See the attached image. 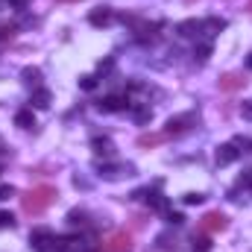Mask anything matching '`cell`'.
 <instances>
[{
	"instance_id": "obj_36",
	"label": "cell",
	"mask_w": 252,
	"mask_h": 252,
	"mask_svg": "<svg viewBox=\"0 0 252 252\" xmlns=\"http://www.w3.org/2000/svg\"><path fill=\"white\" fill-rule=\"evenodd\" d=\"M0 150H3V147H0Z\"/></svg>"
},
{
	"instance_id": "obj_10",
	"label": "cell",
	"mask_w": 252,
	"mask_h": 252,
	"mask_svg": "<svg viewBox=\"0 0 252 252\" xmlns=\"http://www.w3.org/2000/svg\"><path fill=\"white\" fill-rule=\"evenodd\" d=\"M244 76L241 73H223L220 76V91H238V88H244Z\"/></svg>"
},
{
	"instance_id": "obj_9",
	"label": "cell",
	"mask_w": 252,
	"mask_h": 252,
	"mask_svg": "<svg viewBox=\"0 0 252 252\" xmlns=\"http://www.w3.org/2000/svg\"><path fill=\"white\" fill-rule=\"evenodd\" d=\"M112 18H115V15H112V9H109V6H100V9H94V12L88 15V21H91L94 27H109V24H112Z\"/></svg>"
},
{
	"instance_id": "obj_26",
	"label": "cell",
	"mask_w": 252,
	"mask_h": 252,
	"mask_svg": "<svg viewBox=\"0 0 252 252\" xmlns=\"http://www.w3.org/2000/svg\"><path fill=\"white\" fill-rule=\"evenodd\" d=\"M79 88H82V91H94V88H97V76H82V79H79Z\"/></svg>"
},
{
	"instance_id": "obj_34",
	"label": "cell",
	"mask_w": 252,
	"mask_h": 252,
	"mask_svg": "<svg viewBox=\"0 0 252 252\" xmlns=\"http://www.w3.org/2000/svg\"><path fill=\"white\" fill-rule=\"evenodd\" d=\"M247 67H252V53H250V59H247Z\"/></svg>"
},
{
	"instance_id": "obj_16",
	"label": "cell",
	"mask_w": 252,
	"mask_h": 252,
	"mask_svg": "<svg viewBox=\"0 0 252 252\" xmlns=\"http://www.w3.org/2000/svg\"><path fill=\"white\" fill-rule=\"evenodd\" d=\"M15 126H21V129H32V126H35V115H32V109H21V112L15 115Z\"/></svg>"
},
{
	"instance_id": "obj_4",
	"label": "cell",
	"mask_w": 252,
	"mask_h": 252,
	"mask_svg": "<svg viewBox=\"0 0 252 252\" xmlns=\"http://www.w3.org/2000/svg\"><path fill=\"white\" fill-rule=\"evenodd\" d=\"M199 226H202V232H223V229L229 226V217L220 214V211H208Z\"/></svg>"
},
{
	"instance_id": "obj_3",
	"label": "cell",
	"mask_w": 252,
	"mask_h": 252,
	"mask_svg": "<svg viewBox=\"0 0 252 252\" xmlns=\"http://www.w3.org/2000/svg\"><path fill=\"white\" fill-rule=\"evenodd\" d=\"M196 121H199V118H196L193 112L176 115V118H170V121H167V129H164V132H167V138H170V135H182V132H188L190 126H196Z\"/></svg>"
},
{
	"instance_id": "obj_1",
	"label": "cell",
	"mask_w": 252,
	"mask_h": 252,
	"mask_svg": "<svg viewBox=\"0 0 252 252\" xmlns=\"http://www.w3.org/2000/svg\"><path fill=\"white\" fill-rule=\"evenodd\" d=\"M56 196H59V190L53 188V185H35V188H30L21 196V208L35 217V214H44L56 202Z\"/></svg>"
},
{
	"instance_id": "obj_14",
	"label": "cell",
	"mask_w": 252,
	"mask_h": 252,
	"mask_svg": "<svg viewBox=\"0 0 252 252\" xmlns=\"http://www.w3.org/2000/svg\"><path fill=\"white\" fill-rule=\"evenodd\" d=\"M50 100H53V97H50V91H47V88H35L30 103H32L35 109H47V106H50Z\"/></svg>"
},
{
	"instance_id": "obj_31",
	"label": "cell",
	"mask_w": 252,
	"mask_h": 252,
	"mask_svg": "<svg viewBox=\"0 0 252 252\" xmlns=\"http://www.w3.org/2000/svg\"><path fill=\"white\" fill-rule=\"evenodd\" d=\"M182 220H185V217H182V214H167V223H173V226H179V223H182Z\"/></svg>"
},
{
	"instance_id": "obj_29",
	"label": "cell",
	"mask_w": 252,
	"mask_h": 252,
	"mask_svg": "<svg viewBox=\"0 0 252 252\" xmlns=\"http://www.w3.org/2000/svg\"><path fill=\"white\" fill-rule=\"evenodd\" d=\"M12 193H15V188H12V185H3V188H0V199H9Z\"/></svg>"
},
{
	"instance_id": "obj_11",
	"label": "cell",
	"mask_w": 252,
	"mask_h": 252,
	"mask_svg": "<svg viewBox=\"0 0 252 252\" xmlns=\"http://www.w3.org/2000/svg\"><path fill=\"white\" fill-rule=\"evenodd\" d=\"M91 150H94V156H103V158H112L115 156V144L109 138H94L91 141Z\"/></svg>"
},
{
	"instance_id": "obj_18",
	"label": "cell",
	"mask_w": 252,
	"mask_h": 252,
	"mask_svg": "<svg viewBox=\"0 0 252 252\" xmlns=\"http://www.w3.org/2000/svg\"><path fill=\"white\" fill-rule=\"evenodd\" d=\"M21 79H24L27 85H38V82H41V70H38V67H24V70H21Z\"/></svg>"
},
{
	"instance_id": "obj_28",
	"label": "cell",
	"mask_w": 252,
	"mask_h": 252,
	"mask_svg": "<svg viewBox=\"0 0 252 252\" xmlns=\"http://www.w3.org/2000/svg\"><path fill=\"white\" fill-rule=\"evenodd\" d=\"M202 199H205L202 193H188V196H185V202H188V205H199Z\"/></svg>"
},
{
	"instance_id": "obj_30",
	"label": "cell",
	"mask_w": 252,
	"mask_h": 252,
	"mask_svg": "<svg viewBox=\"0 0 252 252\" xmlns=\"http://www.w3.org/2000/svg\"><path fill=\"white\" fill-rule=\"evenodd\" d=\"M9 6H12V9H27L30 0H9Z\"/></svg>"
},
{
	"instance_id": "obj_25",
	"label": "cell",
	"mask_w": 252,
	"mask_h": 252,
	"mask_svg": "<svg viewBox=\"0 0 252 252\" xmlns=\"http://www.w3.org/2000/svg\"><path fill=\"white\" fill-rule=\"evenodd\" d=\"M193 56H196V59H199V62H205V59H208V56H211V44H199V47H196V50H193Z\"/></svg>"
},
{
	"instance_id": "obj_2",
	"label": "cell",
	"mask_w": 252,
	"mask_h": 252,
	"mask_svg": "<svg viewBox=\"0 0 252 252\" xmlns=\"http://www.w3.org/2000/svg\"><path fill=\"white\" fill-rule=\"evenodd\" d=\"M132 250H135V244H132L129 232H112L103 241V252H132Z\"/></svg>"
},
{
	"instance_id": "obj_7",
	"label": "cell",
	"mask_w": 252,
	"mask_h": 252,
	"mask_svg": "<svg viewBox=\"0 0 252 252\" xmlns=\"http://www.w3.org/2000/svg\"><path fill=\"white\" fill-rule=\"evenodd\" d=\"M97 170H100V176L103 179H121V176H132V167L129 164H97Z\"/></svg>"
},
{
	"instance_id": "obj_24",
	"label": "cell",
	"mask_w": 252,
	"mask_h": 252,
	"mask_svg": "<svg viewBox=\"0 0 252 252\" xmlns=\"http://www.w3.org/2000/svg\"><path fill=\"white\" fill-rule=\"evenodd\" d=\"M67 226H85V211H70L67 214Z\"/></svg>"
},
{
	"instance_id": "obj_5",
	"label": "cell",
	"mask_w": 252,
	"mask_h": 252,
	"mask_svg": "<svg viewBox=\"0 0 252 252\" xmlns=\"http://www.w3.org/2000/svg\"><path fill=\"white\" fill-rule=\"evenodd\" d=\"M97 109H100V112H124V109H129V97H121V94H109V97L97 100Z\"/></svg>"
},
{
	"instance_id": "obj_17",
	"label": "cell",
	"mask_w": 252,
	"mask_h": 252,
	"mask_svg": "<svg viewBox=\"0 0 252 252\" xmlns=\"http://www.w3.org/2000/svg\"><path fill=\"white\" fill-rule=\"evenodd\" d=\"M202 30H208V35H217L220 30H226V21L223 18H208V21H202Z\"/></svg>"
},
{
	"instance_id": "obj_27",
	"label": "cell",
	"mask_w": 252,
	"mask_h": 252,
	"mask_svg": "<svg viewBox=\"0 0 252 252\" xmlns=\"http://www.w3.org/2000/svg\"><path fill=\"white\" fill-rule=\"evenodd\" d=\"M0 229H15V217L9 211H0Z\"/></svg>"
},
{
	"instance_id": "obj_23",
	"label": "cell",
	"mask_w": 252,
	"mask_h": 252,
	"mask_svg": "<svg viewBox=\"0 0 252 252\" xmlns=\"http://www.w3.org/2000/svg\"><path fill=\"white\" fill-rule=\"evenodd\" d=\"M41 252H67V238H56L50 247H44Z\"/></svg>"
},
{
	"instance_id": "obj_6",
	"label": "cell",
	"mask_w": 252,
	"mask_h": 252,
	"mask_svg": "<svg viewBox=\"0 0 252 252\" xmlns=\"http://www.w3.org/2000/svg\"><path fill=\"white\" fill-rule=\"evenodd\" d=\"M56 241V235L50 232V229H32V235H30V244H32V250L41 252L44 247H50Z\"/></svg>"
},
{
	"instance_id": "obj_20",
	"label": "cell",
	"mask_w": 252,
	"mask_h": 252,
	"mask_svg": "<svg viewBox=\"0 0 252 252\" xmlns=\"http://www.w3.org/2000/svg\"><path fill=\"white\" fill-rule=\"evenodd\" d=\"M190 250L193 252H211V241L205 235H193L190 238Z\"/></svg>"
},
{
	"instance_id": "obj_22",
	"label": "cell",
	"mask_w": 252,
	"mask_h": 252,
	"mask_svg": "<svg viewBox=\"0 0 252 252\" xmlns=\"http://www.w3.org/2000/svg\"><path fill=\"white\" fill-rule=\"evenodd\" d=\"M156 244H158L161 250H176V238H173V235H167V232H164V235H158V238H156Z\"/></svg>"
},
{
	"instance_id": "obj_12",
	"label": "cell",
	"mask_w": 252,
	"mask_h": 252,
	"mask_svg": "<svg viewBox=\"0 0 252 252\" xmlns=\"http://www.w3.org/2000/svg\"><path fill=\"white\" fill-rule=\"evenodd\" d=\"M167 141V132H144L138 135V147H158Z\"/></svg>"
},
{
	"instance_id": "obj_33",
	"label": "cell",
	"mask_w": 252,
	"mask_h": 252,
	"mask_svg": "<svg viewBox=\"0 0 252 252\" xmlns=\"http://www.w3.org/2000/svg\"><path fill=\"white\" fill-rule=\"evenodd\" d=\"M241 185H252V170H247V173L241 176Z\"/></svg>"
},
{
	"instance_id": "obj_13",
	"label": "cell",
	"mask_w": 252,
	"mask_h": 252,
	"mask_svg": "<svg viewBox=\"0 0 252 252\" xmlns=\"http://www.w3.org/2000/svg\"><path fill=\"white\" fill-rule=\"evenodd\" d=\"M176 32H179L182 38H190V35L202 32V21H196V18H188V21H182V24L176 27Z\"/></svg>"
},
{
	"instance_id": "obj_8",
	"label": "cell",
	"mask_w": 252,
	"mask_h": 252,
	"mask_svg": "<svg viewBox=\"0 0 252 252\" xmlns=\"http://www.w3.org/2000/svg\"><path fill=\"white\" fill-rule=\"evenodd\" d=\"M238 156H241L238 144H235V141H229V144H223V147L217 150V164H220V167H226V164H232Z\"/></svg>"
},
{
	"instance_id": "obj_15",
	"label": "cell",
	"mask_w": 252,
	"mask_h": 252,
	"mask_svg": "<svg viewBox=\"0 0 252 252\" xmlns=\"http://www.w3.org/2000/svg\"><path fill=\"white\" fill-rule=\"evenodd\" d=\"M129 109H132V118H135L138 124H147V121L153 118V109H150V106H141V103H129Z\"/></svg>"
},
{
	"instance_id": "obj_21",
	"label": "cell",
	"mask_w": 252,
	"mask_h": 252,
	"mask_svg": "<svg viewBox=\"0 0 252 252\" xmlns=\"http://www.w3.org/2000/svg\"><path fill=\"white\" fill-rule=\"evenodd\" d=\"M15 32H18V27H15V24H0V44H3V41H12V38H15Z\"/></svg>"
},
{
	"instance_id": "obj_32",
	"label": "cell",
	"mask_w": 252,
	"mask_h": 252,
	"mask_svg": "<svg viewBox=\"0 0 252 252\" xmlns=\"http://www.w3.org/2000/svg\"><path fill=\"white\" fill-rule=\"evenodd\" d=\"M241 112H244V118H250V121H252V100H250V103H244V109H241Z\"/></svg>"
},
{
	"instance_id": "obj_19",
	"label": "cell",
	"mask_w": 252,
	"mask_h": 252,
	"mask_svg": "<svg viewBox=\"0 0 252 252\" xmlns=\"http://www.w3.org/2000/svg\"><path fill=\"white\" fill-rule=\"evenodd\" d=\"M147 202H150V208H156V211H167V196H161V193H147Z\"/></svg>"
},
{
	"instance_id": "obj_35",
	"label": "cell",
	"mask_w": 252,
	"mask_h": 252,
	"mask_svg": "<svg viewBox=\"0 0 252 252\" xmlns=\"http://www.w3.org/2000/svg\"><path fill=\"white\" fill-rule=\"evenodd\" d=\"M250 12H252V0H250Z\"/></svg>"
},
{
	"instance_id": "obj_37",
	"label": "cell",
	"mask_w": 252,
	"mask_h": 252,
	"mask_svg": "<svg viewBox=\"0 0 252 252\" xmlns=\"http://www.w3.org/2000/svg\"><path fill=\"white\" fill-rule=\"evenodd\" d=\"M188 3H190V0H188Z\"/></svg>"
}]
</instances>
